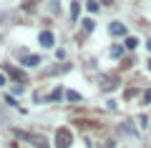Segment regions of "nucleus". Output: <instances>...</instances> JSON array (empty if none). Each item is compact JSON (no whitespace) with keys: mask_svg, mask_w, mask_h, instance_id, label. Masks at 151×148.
<instances>
[{"mask_svg":"<svg viewBox=\"0 0 151 148\" xmlns=\"http://www.w3.org/2000/svg\"><path fill=\"white\" fill-rule=\"evenodd\" d=\"M70 143H73L70 128H58V131H55V148H68Z\"/></svg>","mask_w":151,"mask_h":148,"instance_id":"obj_1","label":"nucleus"},{"mask_svg":"<svg viewBox=\"0 0 151 148\" xmlns=\"http://www.w3.org/2000/svg\"><path fill=\"white\" fill-rule=\"evenodd\" d=\"M38 43H40L43 48H53V43H55V35H53L50 30H43L40 35H38Z\"/></svg>","mask_w":151,"mask_h":148,"instance_id":"obj_2","label":"nucleus"},{"mask_svg":"<svg viewBox=\"0 0 151 148\" xmlns=\"http://www.w3.org/2000/svg\"><path fill=\"white\" fill-rule=\"evenodd\" d=\"M108 33H111V35H126V25L124 23H111V25H108Z\"/></svg>","mask_w":151,"mask_h":148,"instance_id":"obj_3","label":"nucleus"},{"mask_svg":"<svg viewBox=\"0 0 151 148\" xmlns=\"http://www.w3.org/2000/svg\"><path fill=\"white\" fill-rule=\"evenodd\" d=\"M38 63H40L38 55H25V58H23V65H25V68H33V65H38Z\"/></svg>","mask_w":151,"mask_h":148,"instance_id":"obj_4","label":"nucleus"},{"mask_svg":"<svg viewBox=\"0 0 151 148\" xmlns=\"http://www.w3.org/2000/svg\"><path fill=\"white\" fill-rule=\"evenodd\" d=\"M136 45H139V38H134V35H129V38L124 40V48H126V50H134Z\"/></svg>","mask_w":151,"mask_h":148,"instance_id":"obj_5","label":"nucleus"},{"mask_svg":"<svg viewBox=\"0 0 151 148\" xmlns=\"http://www.w3.org/2000/svg\"><path fill=\"white\" fill-rule=\"evenodd\" d=\"M8 75H10V78H18V80H20V83H23V73H20V70H15V68H10V65H8Z\"/></svg>","mask_w":151,"mask_h":148,"instance_id":"obj_6","label":"nucleus"},{"mask_svg":"<svg viewBox=\"0 0 151 148\" xmlns=\"http://www.w3.org/2000/svg\"><path fill=\"white\" fill-rule=\"evenodd\" d=\"M65 98L73 101V103H78V101H81V93H76V90H65Z\"/></svg>","mask_w":151,"mask_h":148,"instance_id":"obj_7","label":"nucleus"},{"mask_svg":"<svg viewBox=\"0 0 151 148\" xmlns=\"http://www.w3.org/2000/svg\"><path fill=\"white\" fill-rule=\"evenodd\" d=\"M30 141L35 143V148H48V146H45V141H43L40 136H30Z\"/></svg>","mask_w":151,"mask_h":148,"instance_id":"obj_8","label":"nucleus"},{"mask_svg":"<svg viewBox=\"0 0 151 148\" xmlns=\"http://www.w3.org/2000/svg\"><path fill=\"white\" fill-rule=\"evenodd\" d=\"M86 10L88 13H98V3H96V0H88V3H86Z\"/></svg>","mask_w":151,"mask_h":148,"instance_id":"obj_9","label":"nucleus"},{"mask_svg":"<svg viewBox=\"0 0 151 148\" xmlns=\"http://www.w3.org/2000/svg\"><path fill=\"white\" fill-rule=\"evenodd\" d=\"M78 13H81V5L73 3V5H70V15H73V20H78Z\"/></svg>","mask_w":151,"mask_h":148,"instance_id":"obj_10","label":"nucleus"},{"mask_svg":"<svg viewBox=\"0 0 151 148\" xmlns=\"http://www.w3.org/2000/svg\"><path fill=\"white\" fill-rule=\"evenodd\" d=\"M121 53H124V48H121V45H113L111 48V55H113V58H119Z\"/></svg>","mask_w":151,"mask_h":148,"instance_id":"obj_11","label":"nucleus"},{"mask_svg":"<svg viewBox=\"0 0 151 148\" xmlns=\"http://www.w3.org/2000/svg\"><path fill=\"white\" fill-rule=\"evenodd\" d=\"M83 28H86V30H93V28H96V23L88 18V20H83Z\"/></svg>","mask_w":151,"mask_h":148,"instance_id":"obj_12","label":"nucleus"},{"mask_svg":"<svg viewBox=\"0 0 151 148\" xmlns=\"http://www.w3.org/2000/svg\"><path fill=\"white\" fill-rule=\"evenodd\" d=\"M144 103H151V90H146V93H144Z\"/></svg>","mask_w":151,"mask_h":148,"instance_id":"obj_13","label":"nucleus"},{"mask_svg":"<svg viewBox=\"0 0 151 148\" xmlns=\"http://www.w3.org/2000/svg\"><path fill=\"white\" fill-rule=\"evenodd\" d=\"M3 85H5V75L0 73V88H3Z\"/></svg>","mask_w":151,"mask_h":148,"instance_id":"obj_14","label":"nucleus"},{"mask_svg":"<svg viewBox=\"0 0 151 148\" xmlns=\"http://www.w3.org/2000/svg\"><path fill=\"white\" fill-rule=\"evenodd\" d=\"M146 48H149V53H151V40H146Z\"/></svg>","mask_w":151,"mask_h":148,"instance_id":"obj_15","label":"nucleus"},{"mask_svg":"<svg viewBox=\"0 0 151 148\" xmlns=\"http://www.w3.org/2000/svg\"><path fill=\"white\" fill-rule=\"evenodd\" d=\"M149 70H151V60H149Z\"/></svg>","mask_w":151,"mask_h":148,"instance_id":"obj_16","label":"nucleus"}]
</instances>
